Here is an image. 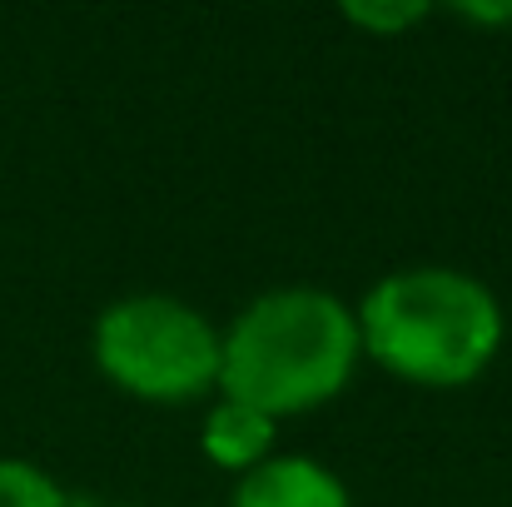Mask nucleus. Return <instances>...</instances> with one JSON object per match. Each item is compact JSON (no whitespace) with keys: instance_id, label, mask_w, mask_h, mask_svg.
I'll return each instance as SVG.
<instances>
[{"instance_id":"5","label":"nucleus","mask_w":512,"mask_h":507,"mask_svg":"<svg viewBox=\"0 0 512 507\" xmlns=\"http://www.w3.org/2000/svg\"><path fill=\"white\" fill-rule=\"evenodd\" d=\"M274 438H279V423L264 418L259 408L234 403V398H219V403L204 413V423H199V448H204V458H209L214 468L234 473V478H244V473H254L259 463H269V458H274Z\"/></svg>"},{"instance_id":"4","label":"nucleus","mask_w":512,"mask_h":507,"mask_svg":"<svg viewBox=\"0 0 512 507\" xmlns=\"http://www.w3.org/2000/svg\"><path fill=\"white\" fill-rule=\"evenodd\" d=\"M229 507H353L334 468L304 453H274L234 483Z\"/></svg>"},{"instance_id":"3","label":"nucleus","mask_w":512,"mask_h":507,"mask_svg":"<svg viewBox=\"0 0 512 507\" xmlns=\"http://www.w3.org/2000/svg\"><path fill=\"white\" fill-rule=\"evenodd\" d=\"M90 353L120 393L145 403L174 408L219 388V329L170 294H130L100 309Z\"/></svg>"},{"instance_id":"8","label":"nucleus","mask_w":512,"mask_h":507,"mask_svg":"<svg viewBox=\"0 0 512 507\" xmlns=\"http://www.w3.org/2000/svg\"><path fill=\"white\" fill-rule=\"evenodd\" d=\"M463 20H478V25H512V5H483V0H468V5H453Z\"/></svg>"},{"instance_id":"9","label":"nucleus","mask_w":512,"mask_h":507,"mask_svg":"<svg viewBox=\"0 0 512 507\" xmlns=\"http://www.w3.org/2000/svg\"><path fill=\"white\" fill-rule=\"evenodd\" d=\"M115 507H145V503H115Z\"/></svg>"},{"instance_id":"1","label":"nucleus","mask_w":512,"mask_h":507,"mask_svg":"<svg viewBox=\"0 0 512 507\" xmlns=\"http://www.w3.org/2000/svg\"><path fill=\"white\" fill-rule=\"evenodd\" d=\"M363 358L358 319L329 289H269L219 334V398L299 418L339 398Z\"/></svg>"},{"instance_id":"2","label":"nucleus","mask_w":512,"mask_h":507,"mask_svg":"<svg viewBox=\"0 0 512 507\" xmlns=\"http://www.w3.org/2000/svg\"><path fill=\"white\" fill-rule=\"evenodd\" d=\"M363 358L418 388H463L483 378L508 338L498 294L448 264L383 274L353 309Z\"/></svg>"},{"instance_id":"7","label":"nucleus","mask_w":512,"mask_h":507,"mask_svg":"<svg viewBox=\"0 0 512 507\" xmlns=\"http://www.w3.org/2000/svg\"><path fill=\"white\" fill-rule=\"evenodd\" d=\"M339 15L368 35H403L418 20H428V5L423 0H343Z\"/></svg>"},{"instance_id":"6","label":"nucleus","mask_w":512,"mask_h":507,"mask_svg":"<svg viewBox=\"0 0 512 507\" xmlns=\"http://www.w3.org/2000/svg\"><path fill=\"white\" fill-rule=\"evenodd\" d=\"M0 507H70V498L40 463L0 458Z\"/></svg>"}]
</instances>
